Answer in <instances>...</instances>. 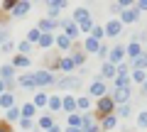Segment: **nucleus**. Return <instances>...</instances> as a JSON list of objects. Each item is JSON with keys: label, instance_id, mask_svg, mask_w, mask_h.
Returning a JSON list of instances; mask_svg holds the SVG:
<instances>
[{"label": "nucleus", "instance_id": "obj_1", "mask_svg": "<svg viewBox=\"0 0 147 132\" xmlns=\"http://www.w3.org/2000/svg\"><path fill=\"white\" fill-rule=\"evenodd\" d=\"M115 101L110 98V95H105V98H100L98 103H96V117H98V122L103 120V117H108V115H113V110H115Z\"/></svg>", "mask_w": 147, "mask_h": 132}, {"label": "nucleus", "instance_id": "obj_2", "mask_svg": "<svg viewBox=\"0 0 147 132\" xmlns=\"http://www.w3.org/2000/svg\"><path fill=\"white\" fill-rule=\"evenodd\" d=\"M34 81H37V88H42V86H57V83H59V78H57L49 69L34 71Z\"/></svg>", "mask_w": 147, "mask_h": 132}, {"label": "nucleus", "instance_id": "obj_3", "mask_svg": "<svg viewBox=\"0 0 147 132\" xmlns=\"http://www.w3.org/2000/svg\"><path fill=\"white\" fill-rule=\"evenodd\" d=\"M125 56H127V52H125V47H110V52H108V61L113 64V66H120V64H125Z\"/></svg>", "mask_w": 147, "mask_h": 132}, {"label": "nucleus", "instance_id": "obj_4", "mask_svg": "<svg viewBox=\"0 0 147 132\" xmlns=\"http://www.w3.org/2000/svg\"><path fill=\"white\" fill-rule=\"evenodd\" d=\"M59 27H64V34H66L71 42H74V39H79L81 32H79V25H76L74 20H59Z\"/></svg>", "mask_w": 147, "mask_h": 132}, {"label": "nucleus", "instance_id": "obj_5", "mask_svg": "<svg viewBox=\"0 0 147 132\" xmlns=\"http://www.w3.org/2000/svg\"><path fill=\"white\" fill-rule=\"evenodd\" d=\"M130 95H132V88H113L110 98L115 101V105H125V103H130Z\"/></svg>", "mask_w": 147, "mask_h": 132}, {"label": "nucleus", "instance_id": "obj_6", "mask_svg": "<svg viewBox=\"0 0 147 132\" xmlns=\"http://www.w3.org/2000/svg\"><path fill=\"white\" fill-rule=\"evenodd\" d=\"M57 88H59V90H74V88H81V78H79V76H66V78H59Z\"/></svg>", "mask_w": 147, "mask_h": 132}, {"label": "nucleus", "instance_id": "obj_7", "mask_svg": "<svg viewBox=\"0 0 147 132\" xmlns=\"http://www.w3.org/2000/svg\"><path fill=\"white\" fill-rule=\"evenodd\" d=\"M105 90H108V88H105V83L100 78H96L93 83L88 86V98H98V101H100V98H105Z\"/></svg>", "mask_w": 147, "mask_h": 132}, {"label": "nucleus", "instance_id": "obj_8", "mask_svg": "<svg viewBox=\"0 0 147 132\" xmlns=\"http://www.w3.org/2000/svg\"><path fill=\"white\" fill-rule=\"evenodd\" d=\"M17 86H22L25 90H37V81H34V74H22L17 78Z\"/></svg>", "mask_w": 147, "mask_h": 132}, {"label": "nucleus", "instance_id": "obj_9", "mask_svg": "<svg viewBox=\"0 0 147 132\" xmlns=\"http://www.w3.org/2000/svg\"><path fill=\"white\" fill-rule=\"evenodd\" d=\"M37 29L42 32V34H52V29H59V22H57V20H49V17H44V20H39Z\"/></svg>", "mask_w": 147, "mask_h": 132}, {"label": "nucleus", "instance_id": "obj_10", "mask_svg": "<svg viewBox=\"0 0 147 132\" xmlns=\"http://www.w3.org/2000/svg\"><path fill=\"white\" fill-rule=\"evenodd\" d=\"M123 32V22L120 20H110L108 25H105V37H120Z\"/></svg>", "mask_w": 147, "mask_h": 132}, {"label": "nucleus", "instance_id": "obj_11", "mask_svg": "<svg viewBox=\"0 0 147 132\" xmlns=\"http://www.w3.org/2000/svg\"><path fill=\"white\" fill-rule=\"evenodd\" d=\"M125 52H127V59H130V61H135L137 56H142V54H145V49H142V44L130 42V44L125 47Z\"/></svg>", "mask_w": 147, "mask_h": 132}, {"label": "nucleus", "instance_id": "obj_12", "mask_svg": "<svg viewBox=\"0 0 147 132\" xmlns=\"http://www.w3.org/2000/svg\"><path fill=\"white\" fill-rule=\"evenodd\" d=\"M137 17H140V12H137V7H135V5H132L130 10L120 12V22H123V25H132V22H137Z\"/></svg>", "mask_w": 147, "mask_h": 132}, {"label": "nucleus", "instance_id": "obj_13", "mask_svg": "<svg viewBox=\"0 0 147 132\" xmlns=\"http://www.w3.org/2000/svg\"><path fill=\"white\" fill-rule=\"evenodd\" d=\"M118 76V66H113L110 61H103V66H100V81L103 78H115Z\"/></svg>", "mask_w": 147, "mask_h": 132}, {"label": "nucleus", "instance_id": "obj_14", "mask_svg": "<svg viewBox=\"0 0 147 132\" xmlns=\"http://www.w3.org/2000/svg\"><path fill=\"white\" fill-rule=\"evenodd\" d=\"M61 110H66L69 115H74V113L79 110V108H76V98H74V95H64V98H61Z\"/></svg>", "mask_w": 147, "mask_h": 132}, {"label": "nucleus", "instance_id": "obj_15", "mask_svg": "<svg viewBox=\"0 0 147 132\" xmlns=\"http://www.w3.org/2000/svg\"><path fill=\"white\" fill-rule=\"evenodd\" d=\"M76 108H79V113H84V115L91 113V108H93L91 105V98L88 95H79V98H76Z\"/></svg>", "mask_w": 147, "mask_h": 132}, {"label": "nucleus", "instance_id": "obj_16", "mask_svg": "<svg viewBox=\"0 0 147 132\" xmlns=\"http://www.w3.org/2000/svg\"><path fill=\"white\" fill-rule=\"evenodd\" d=\"M0 78L5 81V83H10V81L15 78V66H12V64H5V66H0Z\"/></svg>", "mask_w": 147, "mask_h": 132}, {"label": "nucleus", "instance_id": "obj_17", "mask_svg": "<svg viewBox=\"0 0 147 132\" xmlns=\"http://www.w3.org/2000/svg\"><path fill=\"white\" fill-rule=\"evenodd\" d=\"M64 7H66V3H64V0H52V3H49V20H54V17H57Z\"/></svg>", "mask_w": 147, "mask_h": 132}, {"label": "nucleus", "instance_id": "obj_18", "mask_svg": "<svg viewBox=\"0 0 147 132\" xmlns=\"http://www.w3.org/2000/svg\"><path fill=\"white\" fill-rule=\"evenodd\" d=\"M54 125H57V122H54V117H52V115H42V117H39V122H37V130H44V132H49Z\"/></svg>", "mask_w": 147, "mask_h": 132}, {"label": "nucleus", "instance_id": "obj_19", "mask_svg": "<svg viewBox=\"0 0 147 132\" xmlns=\"http://www.w3.org/2000/svg\"><path fill=\"white\" fill-rule=\"evenodd\" d=\"M84 20H91V10L88 7H76V10H74V22L79 25V22H84Z\"/></svg>", "mask_w": 147, "mask_h": 132}, {"label": "nucleus", "instance_id": "obj_20", "mask_svg": "<svg viewBox=\"0 0 147 132\" xmlns=\"http://www.w3.org/2000/svg\"><path fill=\"white\" fill-rule=\"evenodd\" d=\"M59 69H61L64 74H71V71L76 69V64H74L71 56H64V59H59Z\"/></svg>", "mask_w": 147, "mask_h": 132}, {"label": "nucleus", "instance_id": "obj_21", "mask_svg": "<svg viewBox=\"0 0 147 132\" xmlns=\"http://www.w3.org/2000/svg\"><path fill=\"white\" fill-rule=\"evenodd\" d=\"M32 103H34V108H47V105H49V95L42 93V90H37V93H34V101H32Z\"/></svg>", "mask_w": 147, "mask_h": 132}, {"label": "nucleus", "instance_id": "obj_22", "mask_svg": "<svg viewBox=\"0 0 147 132\" xmlns=\"http://www.w3.org/2000/svg\"><path fill=\"white\" fill-rule=\"evenodd\" d=\"M98 125H100V130H115V125H118V115H108V117H103Z\"/></svg>", "mask_w": 147, "mask_h": 132}, {"label": "nucleus", "instance_id": "obj_23", "mask_svg": "<svg viewBox=\"0 0 147 132\" xmlns=\"http://www.w3.org/2000/svg\"><path fill=\"white\" fill-rule=\"evenodd\" d=\"M79 49H81V44L71 49V59H74V64H76V66H84V64H86V54L79 52Z\"/></svg>", "mask_w": 147, "mask_h": 132}, {"label": "nucleus", "instance_id": "obj_24", "mask_svg": "<svg viewBox=\"0 0 147 132\" xmlns=\"http://www.w3.org/2000/svg\"><path fill=\"white\" fill-rule=\"evenodd\" d=\"M30 3H27V0H22V3H17V5H15V10H12V15H15V17H25L27 15V12H30Z\"/></svg>", "mask_w": 147, "mask_h": 132}, {"label": "nucleus", "instance_id": "obj_25", "mask_svg": "<svg viewBox=\"0 0 147 132\" xmlns=\"http://www.w3.org/2000/svg\"><path fill=\"white\" fill-rule=\"evenodd\" d=\"M54 44H57L59 49H74L71 47V39H69L66 34H57V37H54Z\"/></svg>", "mask_w": 147, "mask_h": 132}, {"label": "nucleus", "instance_id": "obj_26", "mask_svg": "<svg viewBox=\"0 0 147 132\" xmlns=\"http://www.w3.org/2000/svg\"><path fill=\"white\" fill-rule=\"evenodd\" d=\"M130 66H132L135 71H145V69H147V52L142 54V56H137L135 61H130Z\"/></svg>", "mask_w": 147, "mask_h": 132}, {"label": "nucleus", "instance_id": "obj_27", "mask_svg": "<svg viewBox=\"0 0 147 132\" xmlns=\"http://www.w3.org/2000/svg\"><path fill=\"white\" fill-rule=\"evenodd\" d=\"M12 103H15V95H12L10 90H7V93H3V95H0V108H7V110H10V108H15V105H12Z\"/></svg>", "mask_w": 147, "mask_h": 132}, {"label": "nucleus", "instance_id": "obj_28", "mask_svg": "<svg viewBox=\"0 0 147 132\" xmlns=\"http://www.w3.org/2000/svg\"><path fill=\"white\" fill-rule=\"evenodd\" d=\"M84 49H86V52H91V54H98V49H100V42H96L93 37H86V42H84Z\"/></svg>", "mask_w": 147, "mask_h": 132}, {"label": "nucleus", "instance_id": "obj_29", "mask_svg": "<svg viewBox=\"0 0 147 132\" xmlns=\"http://www.w3.org/2000/svg\"><path fill=\"white\" fill-rule=\"evenodd\" d=\"M12 66H15V69H30V59L22 56V54H15V59H12Z\"/></svg>", "mask_w": 147, "mask_h": 132}, {"label": "nucleus", "instance_id": "obj_30", "mask_svg": "<svg viewBox=\"0 0 147 132\" xmlns=\"http://www.w3.org/2000/svg\"><path fill=\"white\" fill-rule=\"evenodd\" d=\"M130 81H132V83H137V86H142L147 81V74H145V71H135V69H132L130 71Z\"/></svg>", "mask_w": 147, "mask_h": 132}, {"label": "nucleus", "instance_id": "obj_31", "mask_svg": "<svg viewBox=\"0 0 147 132\" xmlns=\"http://www.w3.org/2000/svg\"><path fill=\"white\" fill-rule=\"evenodd\" d=\"M69 127H81V130H84V115H81V113L69 115Z\"/></svg>", "mask_w": 147, "mask_h": 132}, {"label": "nucleus", "instance_id": "obj_32", "mask_svg": "<svg viewBox=\"0 0 147 132\" xmlns=\"http://www.w3.org/2000/svg\"><path fill=\"white\" fill-rule=\"evenodd\" d=\"M49 113H59L61 110V98H59V95H49Z\"/></svg>", "mask_w": 147, "mask_h": 132}, {"label": "nucleus", "instance_id": "obj_33", "mask_svg": "<svg viewBox=\"0 0 147 132\" xmlns=\"http://www.w3.org/2000/svg\"><path fill=\"white\" fill-rule=\"evenodd\" d=\"M20 113H22V117H34V113H37V108H34V103H25V105L20 108Z\"/></svg>", "mask_w": 147, "mask_h": 132}, {"label": "nucleus", "instance_id": "obj_34", "mask_svg": "<svg viewBox=\"0 0 147 132\" xmlns=\"http://www.w3.org/2000/svg\"><path fill=\"white\" fill-rule=\"evenodd\" d=\"M37 44H39V49H49V47H54V37L52 34H42Z\"/></svg>", "mask_w": 147, "mask_h": 132}, {"label": "nucleus", "instance_id": "obj_35", "mask_svg": "<svg viewBox=\"0 0 147 132\" xmlns=\"http://www.w3.org/2000/svg\"><path fill=\"white\" fill-rule=\"evenodd\" d=\"M91 37H93L96 42H100V39L105 37V27H100V25H96L93 29H91Z\"/></svg>", "mask_w": 147, "mask_h": 132}, {"label": "nucleus", "instance_id": "obj_36", "mask_svg": "<svg viewBox=\"0 0 147 132\" xmlns=\"http://www.w3.org/2000/svg\"><path fill=\"white\" fill-rule=\"evenodd\" d=\"M132 115V105L125 103V105H118V117H130Z\"/></svg>", "mask_w": 147, "mask_h": 132}, {"label": "nucleus", "instance_id": "obj_37", "mask_svg": "<svg viewBox=\"0 0 147 132\" xmlns=\"http://www.w3.org/2000/svg\"><path fill=\"white\" fill-rule=\"evenodd\" d=\"M39 37H42V32H39V29H37V27H32V29L30 32H27V42H39Z\"/></svg>", "mask_w": 147, "mask_h": 132}, {"label": "nucleus", "instance_id": "obj_38", "mask_svg": "<svg viewBox=\"0 0 147 132\" xmlns=\"http://www.w3.org/2000/svg\"><path fill=\"white\" fill-rule=\"evenodd\" d=\"M20 117H22L20 108H10V110H7V122H12V120H20Z\"/></svg>", "mask_w": 147, "mask_h": 132}, {"label": "nucleus", "instance_id": "obj_39", "mask_svg": "<svg viewBox=\"0 0 147 132\" xmlns=\"http://www.w3.org/2000/svg\"><path fill=\"white\" fill-rule=\"evenodd\" d=\"M93 125H96L93 115H91V113H86V115H84V132H86V130H91V127H93Z\"/></svg>", "mask_w": 147, "mask_h": 132}, {"label": "nucleus", "instance_id": "obj_40", "mask_svg": "<svg viewBox=\"0 0 147 132\" xmlns=\"http://www.w3.org/2000/svg\"><path fill=\"white\" fill-rule=\"evenodd\" d=\"M93 20H84V22H79V32H91L93 29Z\"/></svg>", "mask_w": 147, "mask_h": 132}, {"label": "nucleus", "instance_id": "obj_41", "mask_svg": "<svg viewBox=\"0 0 147 132\" xmlns=\"http://www.w3.org/2000/svg\"><path fill=\"white\" fill-rule=\"evenodd\" d=\"M32 127H34V122L30 117H20V130H32Z\"/></svg>", "mask_w": 147, "mask_h": 132}, {"label": "nucleus", "instance_id": "obj_42", "mask_svg": "<svg viewBox=\"0 0 147 132\" xmlns=\"http://www.w3.org/2000/svg\"><path fill=\"white\" fill-rule=\"evenodd\" d=\"M137 127H147V110L137 113Z\"/></svg>", "mask_w": 147, "mask_h": 132}, {"label": "nucleus", "instance_id": "obj_43", "mask_svg": "<svg viewBox=\"0 0 147 132\" xmlns=\"http://www.w3.org/2000/svg\"><path fill=\"white\" fill-rule=\"evenodd\" d=\"M17 49H20L22 56H27V54L32 52V44H30V42H20V47H17Z\"/></svg>", "mask_w": 147, "mask_h": 132}, {"label": "nucleus", "instance_id": "obj_44", "mask_svg": "<svg viewBox=\"0 0 147 132\" xmlns=\"http://www.w3.org/2000/svg\"><path fill=\"white\" fill-rule=\"evenodd\" d=\"M15 5H17L15 0H5V3H3L0 7H3V10H15Z\"/></svg>", "mask_w": 147, "mask_h": 132}, {"label": "nucleus", "instance_id": "obj_45", "mask_svg": "<svg viewBox=\"0 0 147 132\" xmlns=\"http://www.w3.org/2000/svg\"><path fill=\"white\" fill-rule=\"evenodd\" d=\"M12 49H15V44H12V42H5V44H3V47H0V52H5V54H10Z\"/></svg>", "mask_w": 147, "mask_h": 132}, {"label": "nucleus", "instance_id": "obj_46", "mask_svg": "<svg viewBox=\"0 0 147 132\" xmlns=\"http://www.w3.org/2000/svg\"><path fill=\"white\" fill-rule=\"evenodd\" d=\"M7 37H10V32H7V29H0V44H5Z\"/></svg>", "mask_w": 147, "mask_h": 132}, {"label": "nucleus", "instance_id": "obj_47", "mask_svg": "<svg viewBox=\"0 0 147 132\" xmlns=\"http://www.w3.org/2000/svg\"><path fill=\"white\" fill-rule=\"evenodd\" d=\"M135 7H137V12H140V10H147V0H137Z\"/></svg>", "mask_w": 147, "mask_h": 132}, {"label": "nucleus", "instance_id": "obj_48", "mask_svg": "<svg viewBox=\"0 0 147 132\" xmlns=\"http://www.w3.org/2000/svg\"><path fill=\"white\" fill-rule=\"evenodd\" d=\"M0 132H12V127H10V122H0Z\"/></svg>", "mask_w": 147, "mask_h": 132}, {"label": "nucleus", "instance_id": "obj_49", "mask_svg": "<svg viewBox=\"0 0 147 132\" xmlns=\"http://www.w3.org/2000/svg\"><path fill=\"white\" fill-rule=\"evenodd\" d=\"M3 93H7V83H5L3 78H0V95H3Z\"/></svg>", "mask_w": 147, "mask_h": 132}, {"label": "nucleus", "instance_id": "obj_50", "mask_svg": "<svg viewBox=\"0 0 147 132\" xmlns=\"http://www.w3.org/2000/svg\"><path fill=\"white\" fill-rule=\"evenodd\" d=\"M86 132H103V130H100V125H98V122H96V125L91 127V130H86Z\"/></svg>", "mask_w": 147, "mask_h": 132}, {"label": "nucleus", "instance_id": "obj_51", "mask_svg": "<svg viewBox=\"0 0 147 132\" xmlns=\"http://www.w3.org/2000/svg\"><path fill=\"white\" fill-rule=\"evenodd\" d=\"M140 93H142V95H147V81H145V83L140 86Z\"/></svg>", "mask_w": 147, "mask_h": 132}, {"label": "nucleus", "instance_id": "obj_52", "mask_svg": "<svg viewBox=\"0 0 147 132\" xmlns=\"http://www.w3.org/2000/svg\"><path fill=\"white\" fill-rule=\"evenodd\" d=\"M66 132H84L81 127H66Z\"/></svg>", "mask_w": 147, "mask_h": 132}, {"label": "nucleus", "instance_id": "obj_53", "mask_svg": "<svg viewBox=\"0 0 147 132\" xmlns=\"http://www.w3.org/2000/svg\"><path fill=\"white\" fill-rule=\"evenodd\" d=\"M49 132H61V127H59V125H54V127H52Z\"/></svg>", "mask_w": 147, "mask_h": 132}, {"label": "nucleus", "instance_id": "obj_54", "mask_svg": "<svg viewBox=\"0 0 147 132\" xmlns=\"http://www.w3.org/2000/svg\"><path fill=\"white\" fill-rule=\"evenodd\" d=\"M125 132H132V130H125Z\"/></svg>", "mask_w": 147, "mask_h": 132}, {"label": "nucleus", "instance_id": "obj_55", "mask_svg": "<svg viewBox=\"0 0 147 132\" xmlns=\"http://www.w3.org/2000/svg\"><path fill=\"white\" fill-rule=\"evenodd\" d=\"M145 52H147V49H145Z\"/></svg>", "mask_w": 147, "mask_h": 132}]
</instances>
